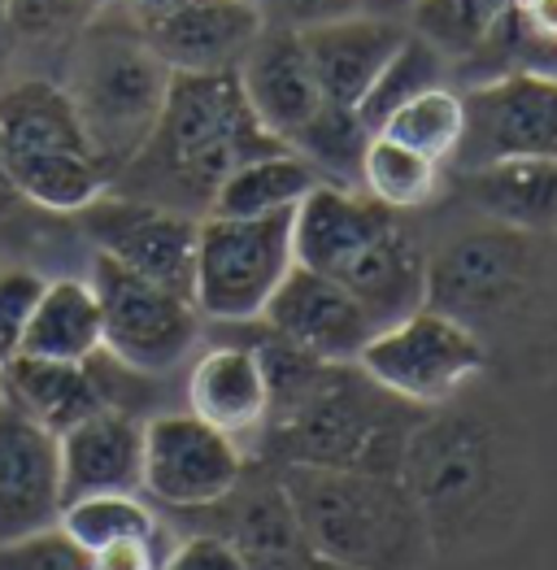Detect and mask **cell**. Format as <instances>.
I'll return each instance as SVG.
<instances>
[{
    "label": "cell",
    "mask_w": 557,
    "mask_h": 570,
    "mask_svg": "<svg viewBox=\"0 0 557 570\" xmlns=\"http://www.w3.org/2000/svg\"><path fill=\"white\" fill-rule=\"evenodd\" d=\"M540 239L545 236L510 232L497 223L453 236L440 253L427 257V305L462 318L479 335L492 323H506L540 292Z\"/></svg>",
    "instance_id": "7"
},
{
    "label": "cell",
    "mask_w": 557,
    "mask_h": 570,
    "mask_svg": "<svg viewBox=\"0 0 557 570\" xmlns=\"http://www.w3.org/2000/svg\"><path fill=\"white\" fill-rule=\"evenodd\" d=\"M257 4L271 27H287V31H314L326 22L367 13V0H257Z\"/></svg>",
    "instance_id": "35"
},
{
    "label": "cell",
    "mask_w": 557,
    "mask_h": 570,
    "mask_svg": "<svg viewBox=\"0 0 557 570\" xmlns=\"http://www.w3.org/2000/svg\"><path fill=\"white\" fill-rule=\"evenodd\" d=\"M358 188L397 214H414L440 196V161L371 131L358 166Z\"/></svg>",
    "instance_id": "27"
},
{
    "label": "cell",
    "mask_w": 557,
    "mask_h": 570,
    "mask_svg": "<svg viewBox=\"0 0 557 570\" xmlns=\"http://www.w3.org/2000/svg\"><path fill=\"white\" fill-rule=\"evenodd\" d=\"M118 4H123V9H127V13L136 18V22H144V18H153V13H162V9L170 4V0H118Z\"/></svg>",
    "instance_id": "39"
},
{
    "label": "cell",
    "mask_w": 557,
    "mask_h": 570,
    "mask_svg": "<svg viewBox=\"0 0 557 570\" xmlns=\"http://www.w3.org/2000/svg\"><path fill=\"white\" fill-rule=\"evenodd\" d=\"M9 48H13V40H9V27H4V18H0V61L9 57Z\"/></svg>",
    "instance_id": "41"
},
{
    "label": "cell",
    "mask_w": 557,
    "mask_h": 570,
    "mask_svg": "<svg viewBox=\"0 0 557 570\" xmlns=\"http://www.w3.org/2000/svg\"><path fill=\"white\" fill-rule=\"evenodd\" d=\"M0 570H92V553L79 549L61 523L0 540Z\"/></svg>",
    "instance_id": "33"
},
{
    "label": "cell",
    "mask_w": 557,
    "mask_h": 570,
    "mask_svg": "<svg viewBox=\"0 0 557 570\" xmlns=\"http://www.w3.org/2000/svg\"><path fill=\"white\" fill-rule=\"evenodd\" d=\"M100 344H105V332H100V305H96L92 284L75 275L45 279V292L31 309L18 353L52 357V362H88Z\"/></svg>",
    "instance_id": "24"
},
{
    "label": "cell",
    "mask_w": 557,
    "mask_h": 570,
    "mask_svg": "<svg viewBox=\"0 0 557 570\" xmlns=\"http://www.w3.org/2000/svg\"><path fill=\"white\" fill-rule=\"evenodd\" d=\"M0 401L57 435L84 423L96 410H105L84 362H52L31 353H13L0 366Z\"/></svg>",
    "instance_id": "23"
},
{
    "label": "cell",
    "mask_w": 557,
    "mask_h": 570,
    "mask_svg": "<svg viewBox=\"0 0 557 570\" xmlns=\"http://www.w3.org/2000/svg\"><path fill=\"white\" fill-rule=\"evenodd\" d=\"M397 479L414 497L431 549L479 544L514 514V466L501 431L479 414L418 419Z\"/></svg>",
    "instance_id": "2"
},
{
    "label": "cell",
    "mask_w": 557,
    "mask_h": 570,
    "mask_svg": "<svg viewBox=\"0 0 557 570\" xmlns=\"http://www.w3.org/2000/svg\"><path fill=\"white\" fill-rule=\"evenodd\" d=\"M367 140H371V127L358 118V109L323 105V109L314 114V122L292 140V148H296L301 157H310L323 179L358 188V166H362Z\"/></svg>",
    "instance_id": "31"
},
{
    "label": "cell",
    "mask_w": 557,
    "mask_h": 570,
    "mask_svg": "<svg viewBox=\"0 0 557 570\" xmlns=\"http://www.w3.org/2000/svg\"><path fill=\"white\" fill-rule=\"evenodd\" d=\"M4 4H9V0H0V18H4Z\"/></svg>",
    "instance_id": "42"
},
{
    "label": "cell",
    "mask_w": 557,
    "mask_h": 570,
    "mask_svg": "<svg viewBox=\"0 0 557 570\" xmlns=\"http://www.w3.org/2000/svg\"><path fill=\"white\" fill-rule=\"evenodd\" d=\"M275 148L287 144L262 127L235 70L170 75V92L153 136L109 188L201 218L209 214L214 191L235 166Z\"/></svg>",
    "instance_id": "1"
},
{
    "label": "cell",
    "mask_w": 557,
    "mask_h": 570,
    "mask_svg": "<svg viewBox=\"0 0 557 570\" xmlns=\"http://www.w3.org/2000/svg\"><path fill=\"white\" fill-rule=\"evenodd\" d=\"M379 136L405 144L431 161H453L466 136V100L458 83H436L427 92L410 96L405 105H397L379 127Z\"/></svg>",
    "instance_id": "26"
},
{
    "label": "cell",
    "mask_w": 557,
    "mask_h": 570,
    "mask_svg": "<svg viewBox=\"0 0 557 570\" xmlns=\"http://www.w3.org/2000/svg\"><path fill=\"white\" fill-rule=\"evenodd\" d=\"M88 284L100 305L105 348L118 362L148 371V375H170L192 357L201 340V323H205L192 296L153 284L100 253H92Z\"/></svg>",
    "instance_id": "9"
},
{
    "label": "cell",
    "mask_w": 557,
    "mask_h": 570,
    "mask_svg": "<svg viewBox=\"0 0 557 570\" xmlns=\"http://www.w3.org/2000/svg\"><path fill=\"white\" fill-rule=\"evenodd\" d=\"M449 79H453L449 61L427 45L422 36L410 31V36L401 40V48L388 57V66L374 75L371 92L362 96V105H358V118L374 131L397 105H405L410 96L427 92V88H436V83H449Z\"/></svg>",
    "instance_id": "30"
},
{
    "label": "cell",
    "mask_w": 557,
    "mask_h": 570,
    "mask_svg": "<svg viewBox=\"0 0 557 570\" xmlns=\"http://www.w3.org/2000/svg\"><path fill=\"white\" fill-rule=\"evenodd\" d=\"M218 505L232 510V523L218 535L244 558L248 570H292L314 553L296 514H292V501H287L278 475L266 483H253V488H244V479H240L232 497Z\"/></svg>",
    "instance_id": "22"
},
{
    "label": "cell",
    "mask_w": 557,
    "mask_h": 570,
    "mask_svg": "<svg viewBox=\"0 0 557 570\" xmlns=\"http://www.w3.org/2000/svg\"><path fill=\"white\" fill-rule=\"evenodd\" d=\"M136 27L175 75H214L240 70L266 18L257 0H170Z\"/></svg>",
    "instance_id": "14"
},
{
    "label": "cell",
    "mask_w": 557,
    "mask_h": 570,
    "mask_svg": "<svg viewBox=\"0 0 557 570\" xmlns=\"http://www.w3.org/2000/svg\"><path fill=\"white\" fill-rule=\"evenodd\" d=\"M292 214H262V218L201 214L196 271H192V301L201 318L227 327L262 318L278 284L296 266Z\"/></svg>",
    "instance_id": "6"
},
{
    "label": "cell",
    "mask_w": 557,
    "mask_h": 570,
    "mask_svg": "<svg viewBox=\"0 0 557 570\" xmlns=\"http://www.w3.org/2000/svg\"><path fill=\"white\" fill-rule=\"evenodd\" d=\"M235 75H240V88L248 96L253 114L262 118V127L287 148L326 105L319 92V79H314V66H310V52H305V40H301V31H287V27L266 22Z\"/></svg>",
    "instance_id": "17"
},
{
    "label": "cell",
    "mask_w": 557,
    "mask_h": 570,
    "mask_svg": "<svg viewBox=\"0 0 557 570\" xmlns=\"http://www.w3.org/2000/svg\"><path fill=\"white\" fill-rule=\"evenodd\" d=\"M414 0H367V13H383V18H410Z\"/></svg>",
    "instance_id": "38"
},
{
    "label": "cell",
    "mask_w": 557,
    "mask_h": 570,
    "mask_svg": "<svg viewBox=\"0 0 557 570\" xmlns=\"http://www.w3.org/2000/svg\"><path fill=\"white\" fill-rule=\"evenodd\" d=\"M319 184H323V175L310 157H301L296 148H275V153H262V157L235 166L223 179V188L214 191L209 214H227V218L292 214Z\"/></svg>",
    "instance_id": "25"
},
{
    "label": "cell",
    "mask_w": 557,
    "mask_h": 570,
    "mask_svg": "<svg viewBox=\"0 0 557 570\" xmlns=\"http://www.w3.org/2000/svg\"><path fill=\"white\" fill-rule=\"evenodd\" d=\"M510 9L514 0H414L405 22L449 61V70H458L501 27Z\"/></svg>",
    "instance_id": "29"
},
{
    "label": "cell",
    "mask_w": 557,
    "mask_h": 570,
    "mask_svg": "<svg viewBox=\"0 0 557 570\" xmlns=\"http://www.w3.org/2000/svg\"><path fill=\"white\" fill-rule=\"evenodd\" d=\"M257 323L319 362H358L367 340L379 332V323L349 287L310 266L287 271V279L278 284Z\"/></svg>",
    "instance_id": "13"
},
{
    "label": "cell",
    "mask_w": 557,
    "mask_h": 570,
    "mask_svg": "<svg viewBox=\"0 0 557 570\" xmlns=\"http://www.w3.org/2000/svg\"><path fill=\"white\" fill-rule=\"evenodd\" d=\"M405 214L379 205L374 196L349 184L323 179L292 214V248L296 266H310L326 279H344V271L388 236Z\"/></svg>",
    "instance_id": "16"
},
{
    "label": "cell",
    "mask_w": 557,
    "mask_h": 570,
    "mask_svg": "<svg viewBox=\"0 0 557 570\" xmlns=\"http://www.w3.org/2000/svg\"><path fill=\"white\" fill-rule=\"evenodd\" d=\"M61 531L88 549V553H100V549H114V544H131V540H144V544H157L162 540V523L157 514L139 501L136 492H92V497H75L61 505Z\"/></svg>",
    "instance_id": "28"
},
{
    "label": "cell",
    "mask_w": 557,
    "mask_h": 570,
    "mask_svg": "<svg viewBox=\"0 0 557 570\" xmlns=\"http://www.w3.org/2000/svg\"><path fill=\"white\" fill-rule=\"evenodd\" d=\"M170 75L175 70L148 48L136 18L123 4L96 13L79 31L70 75L61 88L70 96L109 184L153 136L170 92Z\"/></svg>",
    "instance_id": "4"
},
{
    "label": "cell",
    "mask_w": 557,
    "mask_h": 570,
    "mask_svg": "<svg viewBox=\"0 0 557 570\" xmlns=\"http://www.w3.org/2000/svg\"><path fill=\"white\" fill-rule=\"evenodd\" d=\"M61 440V483L66 501L92 492H139L144 471V419L123 410H96Z\"/></svg>",
    "instance_id": "20"
},
{
    "label": "cell",
    "mask_w": 557,
    "mask_h": 570,
    "mask_svg": "<svg viewBox=\"0 0 557 570\" xmlns=\"http://www.w3.org/2000/svg\"><path fill=\"white\" fill-rule=\"evenodd\" d=\"M79 4H84V9H88V13H105V9H114V4H118V0H79Z\"/></svg>",
    "instance_id": "40"
},
{
    "label": "cell",
    "mask_w": 557,
    "mask_h": 570,
    "mask_svg": "<svg viewBox=\"0 0 557 570\" xmlns=\"http://www.w3.org/2000/svg\"><path fill=\"white\" fill-rule=\"evenodd\" d=\"M0 166L48 214H79L109 188L61 83L22 79L0 92Z\"/></svg>",
    "instance_id": "5"
},
{
    "label": "cell",
    "mask_w": 557,
    "mask_h": 570,
    "mask_svg": "<svg viewBox=\"0 0 557 570\" xmlns=\"http://www.w3.org/2000/svg\"><path fill=\"white\" fill-rule=\"evenodd\" d=\"M458 170L501 157H557V75L506 70L470 83Z\"/></svg>",
    "instance_id": "12"
},
{
    "label": "cell",
    "mask_w": 557,
    "mask_h": 570,
    "mask_svg": "<svg viewBox=\"0 0 557 570\" xmlns=\"http://www.w3.org/2000/svg\"><path fill=\"white\" fill-rule=\"evenodd\" d=\"M40 292H45L40 271H31V266H4L0 271V366L22 348V335H27Z\"/></svg>",
    "instance_id": "34"
},
{
    "label": "cell",
    "mask_w": 557,
    "mask_h": 570,
    "mask_svg": "<svg viewBox=\"0 0 557 570\" xmlns=\"http://www.w3.org/2000/svg\"><path fill=\"white\" fill-rule=\"evenodd\" d=\"M466 200L483 214V223L557 236V157H501L462 170Z\"/></svg>",
    "instance_id": "21"
},
{
    "label": "cell",
    "mask_w": 557,
    "mask_h": 570,
    "mask_svg": "<svg viewBox=\"0 0 557 570\" xmlns=\"http://www.w3.org/2000/svg\"><path fill=\"white\" fill-rule=\"evenodd\" d=\"M278 483L310 549L349 570H418L436 549L397 475L278 466Z\"/></svg>",
    "instance_id": "3"
},
{
    "label": "cell",
    "mask_w": 557,
    "mask_h": 570,
    "mask_svg": "<svg viewBox=\"0 0 557 570\" xmlns=\"http://www.w3.org/2000/svg\"><path fill=\"white\" fill-rule=\"evenodd\" d=\"M187 414L218 428L232 440L262 435L271 419V375L257 344H214L205 348L184 383Z\"/></svg>",
    "instance_id": "18"
},
{
    "label": "cell",
    "mask_w": 557,
    "mask_h": 570,
    "mask_svg": "<svg viewBox=\"0 0 557 570\" xmlns=\"http://www.w3.org/2000/svg\"><path fill=\"white\" fill-rule=\"evenodd\" d=\"M244 479L240 440L201 423L196 414H153L144 419V471L139 492L166 510H214Z\"/></svg>",
    "instance_id": "11"
},
{
    "label": "cell",
    "mask_w": 557,
    "mask_h": 570,
    "mask_svg": "<svg viewBox=\"0 0 557 570\" xmlns=\"http://www.w3.org/2000/svg\"><path fill=\"white\" fill-rule=\"evenodd\" d=\"M92 570H162V553H157V544L131 540V544H114V549L92 553Z\"/></svg>",
    "instance_id": "37"
},
{
    "label": "cell",
    "mask_w": 557,
    "mask_h": 570,
    "mask_svg": "<svg viewBox=\"0 0 557 570\" xmlns=\"http://www.w3.org/2000/svg\"><path fill=\"white\" fill-rule=\"evenodd\" d=\"M61 440L0 401V540H18L61 519Z\"/></svg>",
    "instance_id": "15"
},
{
    "label": "cell",
    "mask_w": 557,
    "mask_h": 570,
    "mask_svg": "<svg viewBox=\"0 0 557 570\" xmlns=\"http://www.w3.org/2000/svg\"><path fill=\"white\" fill-rule=\"evenodd\" d=\"M405 36H410V22L383 18V13H353L314 31H301L326 105L358 109L362 96L371 92L374 75L388 66V57L401 48Z\"/></svg>",
    "instance_id": "19"
},
{
    "label": "cell",
    "mask_w": 557,
    "mask_h": 570,
    "mask_svg": "<svg viewBox=\"0 0 557 570\" xmlns=\"http://www.w3.org/2000/svg\"><path fill=\"white\" fill-rule=\"evenodd\" d=\"M358 366L371 383L418 410H444L458 392L483 375L488 344L462 318L418 305L414 314L379 327L358 353Z\"/></svg>",
    "instance_id": "8"
},
{
    "label": "cell",
    "mask_w": 557,
    "mask_h": 570,
    "mask_svg": "<svg viewBox=\"0 0 557 570\" xmlns=\"http://www.w3.org/2000/svg\"><path fill=\"white\" fill-rule=\"evenodd\" d=\"M162 570H248V567H244V558L235 553L218 531H201V535L179 540L162 558Z\"/></svg>",
    "instance_id": "36"
},
{
    "label": "cell",
    "mask_w": 557,
    "mask_h": 570,
    "mask_svg": "<svg viewBox=\"0 0 557 570\" xmlns=\"http://www.w3.org/2000/svg\"><path fill=\"white\" fill-rule=\"evenodd\" d=\"M96 13H88L79 0H9L4 27L13 45H48L84 31Z\"/></svg>",
    "instance_id": "32"
},
{
    "label": "cell",
    "mask_w": 557,
    "mask_h": 570,
    "mask_svg": "<svg viewBox=\"0 0 557 570\" xmlns=\"http://www.w3.org/2000/svg\"><path fill=\"white\" fill-rule=\"evenodd\" d=\"M75 218H79L84 239L92 244V253L114 257L118 266L170 287L179 296H192L196 227H201L196 214L105 188Z\"/></svg>",
    "instance_id": "10"
}]
</instances>
